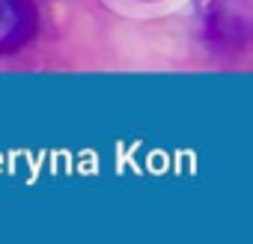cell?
Here are the masks:
<instances>
[{
	"label": "cell",
	"instance_id": "cell-1",
	"mask_svg": "<svg viewBox=\"0 0 253 244\" xmlns=\"http://www.w3.org/2000/svg\"><path fill=\"white\" fill-rule=\"evenodd\" d=\"M39 27L33 0H0V54L21 51Z\"/></svg>",
	"mask_w": 253,
	"mask_h": 244
}]
</instances>
